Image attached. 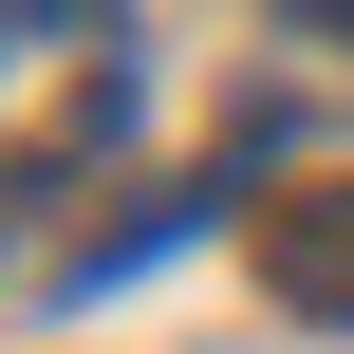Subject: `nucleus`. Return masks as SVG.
<instances>
[{"label": "nucleus", "instance_id": "obj_1", "mask_svg": "<svg viewBox=\"0 0 354 354\" xmlns=\"http://www.w3.org/2000/svg\"><path fill=\"white\" fill-rule=\"evenodd\" d=\"M261 299L317 317V336H354V187H280L261 205Z\"/></svg>", "mask_w": 354, "mask_h": 354}, {"label": "nucleus", "instance_id": "obj_3", "mask_svg": "<svg viewBox=\"0 0 354 354\" xmlns=\"http://www.w3.org/2000/svg\"><path fill=\"white\" fill-rule=\"evenodd\" d=\"M317 19H336V37H354V0H317Z\"/></svg>", "mask_w": 354, "mask_h": 354}, {"label": "nucleus", "instance_id": "obj_2", "mask_svg": "<svg viewBox=\"0 0 354 354\" xmlns=\"http://www.w3.org/2000/svg\"><path fill=\"white\" fill-rule=\"evenodd\" d=\"M93 19H112V0H19V56H75Z\"/></svg>", "mask_w": 354, "mask_h": 354}]
</instances>
